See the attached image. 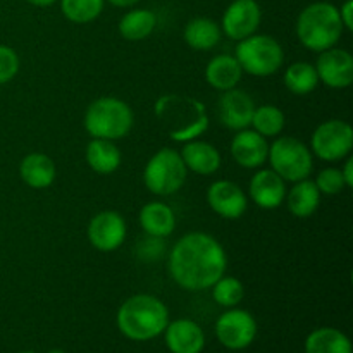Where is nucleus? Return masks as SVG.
Listing matches in <instances>:
<instances>
[{"instance_id":"1","label":"nucleus","mask_w":353,"mask_h":353,"mask_svg":"<svg viewBox=\"0 0 353 353\" xmlns=\"http://www.w3.org/2000/svg\"><path fill=\"white\" fill-rule=\"evenodd\" d=\"M228 268L226 250L219 240L203 231H192L169 252V276L186 292L210 290Z\"/></svg>"},{"instance_id":"2","label":"nucleus","mask_w":353,"mask_h":353,"mask_svg":"<svg viewBox=\"0 0 353 353\" xmlns=\"http://www.w3.org/2000/svg\"><path fill=\"white\" fill-rule=\"evenodd\" d=\"M155 117L169 138L178 143L196 140L209 130L205 103L181 93H165L154 105Z\"/></svg>"},{"instance_id":"3","label":"nucleus","mask_w":353,"mask_h":353,"mask_svg":"<svg viewBox=\"0 0 353 353\" xmlns=\"http://www.w3.org/2000/svg\"><path fill=\"white\" fill-rule=\"evenodd\" d=\"M117 327L131 341H150L164 333L169 323V310L161 299L138 293L123 302L117 310Z\"/></svg>"},{"instance_id":"4","label":"nucleus","mask_w":353,"mask_h":353,"mask_svg":"<svg viewBox=\"0 0 353 353\" xmlns=\"http://www.w3.org/2000/svg\"><path fill=\"white\" fill-rule=\"evenodd\" d=\"M296 37L300 43L312 52H324L336 47L343 34L338 7L331 2L309 3L296 17Z\"/></svg>"},{"instance_id":"5","label":"nucleus","mask_w":353,"mask_h":353,"mask_svg":"<svg viewBox=\"0 0 353 353\" xmlns=\"http://www.w3.org/2000/svg\"><path fill=\"white\" fill-rule=\"evenodd\" d=\"M134 116L131 107L116 97L93 100L83 117V126L92 138L116 141L126 138L133 130Z\"/></svg>"},{"instance_id":"6","label":"nucleus","mask_w":353,"mask_h":353,"mask_svg":"<svg viewBox=\"0 0 353 353\" xmlns=\"http://www.w3.org/2000/svg\"><path fill=\"white\" fill-rule=\"evenodd\" d=\"M234 57L240 62L243 72L265 78L276 74L281 69L285 62V52L276 38L255 33L238 41Z\"/></svg>"},{"instance_id":"7","label":"nucleus","mask_w":353,"mask_h":353,"mask_svg":"<svg viewBox=\"0 0 353 353\" xmlns=\"http://www.w3.org/2000/svg\"><path fill=\"white\" fill-rule=\"evenodd\" d=\"M188 169L179 152L161 148L155 152L143 169V183L154 195L169 196L178 193L186 183Z\"/></svg>"},{"instance_id":"8","label":"nucleus","mask_w":353,"mask_h":353,"mask_svg":"<svg viewBox=\"0 0 353 353\" xmlns=\"http://www.w3.org/2000/svg\"><path fill=\"white\" fill-rule=\"evenodd\" d=\"M268 161L271 169L285 181L296 183L312 174L314 157L303 141L293 137H279L269 145Z\"/></svg>"},{"instance_id":"9","label":"nucleus","mask_w":353,"mask_h":353,"mask_svg":"<svg viewBox=\"0 0 353 353\" xmlns=\"http://www.w3.org/2000/svg\"><path fill=\"white\" fill-rule=\"evenodd\" d=\"M310 152L321 161L336 162L350 155L353 130L347 121L330 119L316 128L310 138Z\"/></svg>"},{"instance_id":"10","label":"nucleus","mask_w":353,"mask_h":353,"mask_svg":"<svg viewBox=\"0 0 353 353\" xmlns=\"http://www.w3.org/2000/svg\"><path fill=\"white\" fill-rule=\"evenodd\" d=\"M216 336L228 350H245L257 338V321L250 312L241 309H228L216 321Z\"/></svg>"},{"instance_id":"11","label":"nucleus","mask_w":353,"mask_h":353,"mask_svg":"<svg viewBox=\"0 0 353 353\" xmlns=\"http://www.w3.org/2000/svg\"><path fill=\"white\" fill-rule=\"evenodd\" d=\"M126 221L116 210H102L95 214L86 228L90 245L105 254L117 250L126 240Z\"/></svg>"},{"instance_id":"12","label":"nucleus","mask_w":353,"mask_h":353,"mask_svg":"<svg viewBox=\"0 0 353 353\" xmlns=\"http://www.w3.org/2000/svg\"><path fill=\"white\" fill-rule=\"evenodd\" d=\"M261 21L262 10L257 0H233L224 10L221 31L231 40L240 41L257 33Z\"/></svg>"},{"instance_id":"13","label":"nucleus","mask_w":353,"mask_h":353,"mask_svg":"<svg viewBox=\"0 0 353 353\" xmlns=\"http://www.w3.org/2000/svg\"><path fill=\"white\" fill-rule=\"evenodd\" d=\"M319 83L334 90H343L353 83V55L345 48H327L316 62Z\"/></svg>"},{"instance_id":"14","label":"nucleus","mask_w":353,"mask_h":353,"mask_svg":"<svg viewBox=\"0 0 353 353\" xmlns=\"http://www.w3.org/2000/svg\"><path fill=\"white\" fill-rule=\"evenodd\" d=\"M207 203L223 219H240L248 207L247 195L241 186L230 179H217L209 186Z\"/></svg>"},{"instance_id":"15","label":"nucleus","mask_w":353,"mask_h":353,"mask_svg":"<svg viewBox=\"0 0 353 353\" xmlns=\"http://www.w3.org/2000/svg\"><path fill=\"white\" fill-rule=\"evenodd\" d=\"M254 110V99L243 90H226L219 99V121L228 130H247L252 123Z\"/></svg>"},{"instance_id":"16","label":"nucleus","mask_w":353,"mask_h":353,"mask_svg":"<svg viewBox=\"0 0 353 353\" xmlns=\"http://www.w3.org/2000/svg\"><path fill=\"white\" fill-rule=\"evenodd\" d=\"M231 157L245 169H259L268 162V138L254 130H240L231 140Z\"/></svg>"},{"instance_id":"17","label":"nucleus","mask_w":353,"mask_h":353,"mask_svg":"<svg viewBox=\"0 0 353 353\" xmlns=\"http://www.w3.org/2000/svg\"><path fill=\"white\" fill-rule=\"evenodd\" d=\"M286 181L276 174L272 169H261L255 172L248 185V193L257 207L265 210H274L283 205L286 196Z\"/></svg>"},{"instance_id":"18","label":"nucleus","mask_w":353,"mask_h":353,"mask_svg":"<svg viewBox=\"0 0 353 353\" xmlns=\"http://www.w3.org/2000/svg\"><path fill=\"white\" fill-rule=\"evenodd\" d=\"M165 347L171 353H202L205 334L192 319L169 321L164 330Z\"/></svg>"},{"instance_id":"19","label":"nucleus","mask_w":353,"mask_h":353,"mask_svg":"<svg viewBox=\"0 0 353 353\" xmlns=\"http://www.w3.org/2000/svg\"><path fill=\"white\" fill-rule=\"evenodd\" d=\"M179 155H181L186 169L200 176H210L217 172L221 168V162H223L219 150L212 143L199 140V138L186 141Z\"/></svg>"},{"instance_id":"20","label":"nucleus","mask_w":353,"mask_h":353,"mask_svg":"<svg viewBox=\"0 0 353 353\" xmlns=\"http://www.w3.org/2000/svg\"><path fill=\"white\" fill-rule=\"evenodd\" d=\"M140 226L148 236L162 238L171 236L176 228V216L174 210L162 202H148L141 207L140 210Z\"/></svg>"},{"instance_id":"21","label":"nucleus","mask_w":353,"mask_h":353,"mask_svg":"<svg viewBox=\"0 0 353 353\" xmlns=\"http://www.w3.org/2000/svg\"><path fill=\"white\" fill-rule=\"evenodd\" d=\"M243 69L234 55L219 54L209 61L205 68V79L214 90L226 92V90L236 88L241 81Z\"/></svg>"},{"instance_id":"22","label":"nucleus","mask_w":353,"mask_h":353,"mask_svg":"<svg viewBox=\"0 0 353 353\" xmlns=\"http://www.w3.org/2000/svg\"><path fill=\"white\" fill-rule=\"evenodd\" d=\"M19 176L30 188L45 190L55 181L57 169L48 155L33 152L21 161Z\"/></svg>"},{"instance_id":"23","label":"nucleus","mask_w":353,"mask_h":353,"mask_svg":"<svg viewBox=\"0 0 353 353\" xmlns=\"http://www.w3.org/2000/svg\"><path fill=\"white\" fill-rule=\"evenodd\" d=\"M286 207L299 219H307L317 212L321 205V192L312 179H302L286 192Z\"/></svg>"},{"instance_id":"24","label":"nucleus","mask_w":353,"mask_h":353,"mask_svg":"<svg viewBox=\"0 0 353 353\" xmlns=\"http://www.w3.org/2000/svg\"><path fill=\"white\" fill-rule=\"evenodd\" d=\"M86 164L97 174H112L121 165V150L110 140L92 138L85 150Z\"/></svg>"},{"instance_id":"25","label":"nucleus","mask_w":353,"mask_h":353,"mask_svg":"<svg viewBox=\"0 0 353 353\" xmlns=\"http://www.w3.org/2000/svg\"><path fill=\"white\" fill-rule=\"evenodd\" d=\"M221 26L210 17H195L190 21L183 31L186 45L193 50H210L221 41Z\"/></svg>"},{"instance_id":"26","label":"nucleus","mask_w":353,"mask_h":353,"mask_svg":"<svg viewBox=\"0 0 353 353\" xmlns=\"http://www.w3.org/2000/svg\"><path fill=\"white\" fill-rule=\"evenodd\" d=\"M305 353H352V341L336 327H317L305 338Z\"/></svg>"},{"instance_id":"27","label":"nucleus","mask_w":353,"mask_h":353,"mask_svg":"<svg viewBox=\"0 0 353 353\" xmlns=\"http://www.w3.org/2000/svg\"><path fill=\"white\" fill-rule=\"evenodd\" d=\"M157 26V16L150 9H131L121 17L119 33L128 41H141Z\"/></svg>"},{"instance_id":"28","label":"nucleus","mask_w":353,"mask_h":353,"mask_svg":"<svg viewBox=\"0 0 353 353\" xmlns=\"http://www.w3.org/2000/svg\"><path fill=\"white\" fill-rule=\"evenodd\" d=\"M317 85H319V76H317L316 65H312L310 62H293L292 65L286 68L285 86L293 95H309L317 88Z\"/></svg>"},{"instance_id":"29","label":"nucleus","mask_w":353,"mask_h":353,"mask_svg":"<svg viewBox=\"0 0 353 353\" xmlns=\"http://www.w3.org/2000/svg\"><path fill=\"white\" fill-rule=\"evenodd\" d=\"M285 124V112L279 107L265 103V105L255 107L250 126L264 138H276L283 133Z\"/></svg>"},{"instance_id":"30","label":"nucleus","mask_w":353,"mask_h":353,"mask_svg":"<svg viewBox=\"0 0 353 353\" xmlns=\"http://www.w3.org/2000/svg\"><path fill=\"white\" fill-rule=\"evenodd\" d=\"M105 0H61V10L74 24H88L102 14Z\"/></svg>"},{"instance_id":"31","label":"nucleus","mask_w":353,"mask_h":353,"mask_svg":"<svg viewBox=\"0 0 353 353\" xmlns=\"http://www.w3.org/2000/svg\"><path fill=\"white\" fill-rule=\"evenodd\" d=\"M210 290H212L214 302L221 307H226V309L236 307L245 296L243 283L233 276H221Z\"/></svg>"},{"instance_id":"32","label":"nucleus","mask_w":353,"mask_h":353,"mask_svg":"<svg viewBox=\"0 0 353 353\" xmlns=\"http://www.w3.org/2000/svg\"><path fill=\"white\" fill-rule=\"evenodd\" d=\"M314 183H316L321 195H338V193H341L347 188L343 174H341V169L338 168L323 169V171L317 174L316 181Z\"/></svg>"},{"instance_id":"33","label":"nucleus","mask_w":353,"mask_h":353,"mask_svg":"<svg viewBox=\"0 0 353 353\" xmlns=\"http://www.w3.org/2000/svg\"><path fill=\"white\" fill-rule=\"evenodd\" d=\"M19 55L14 48L0 45V85L12 81L19 72Z\"/></svg>"},{"instance_id":"34","label":"nucleus","mask_w":353,"mask_h":353,"mask_svg":"<svg viewBox=\"0 0 353 353\" xmlns=\"http://www.w3.org/2000/svg\"><path fill=\"white\" fill-rule=\"evenodd\" d=\"M338 12H340V19L345 30L352 31L353 30V0H345L343 6L338 9Z\"/></svg>"},{"instance_id":"35","label":"nucleus","mask_w":353,"mask_h":353,"mask_svg":"<svg viewBox=\"0 0 353 353\" xmlns=\"http://www.w3.org/2000/svg\"><path fill=\"white\" fill-rule=\"evenodd\" d=\"M341 174H343L347 188H352L353 186V159H348V161L345 162V165L341 168Z\"/></svg>"},{"instance_id":"36","label":"nucleus","mask_w":353,"mask_h":353,"mask_svg":"<svg viewBox=\"0 0 353 353\" xmlns=\"http://www.w3.org/2000/svg\"><path fill=\"white\" fill-rule=\"evenodd\" d=\"M107 2L110 3V6L114 7H121V9H128V7H133L137 6L140 0H107Z\"/></svg>"},{"instance_id":"37","label":"nucleus","mask_w":353,"mask_h":353,"mask_svg":"<svg viewBox=\"0 0 353 353\" xmlns=\"http://www.w3.org/2000/svg\"><path fill=\"white\" fill-rule=\"evenodd\" d=\"M28 3H31V6L34 7H48L52 6V3H55L57 0H26Z\"/></svg>"},{"instance_id":"38","label":"nucleus","mask_w":353,"mask_h":353,"mask_svg":"<svg viewBox=\"0 0 353 353\" xmlns=\"http://www.w3.org/2000/svg\"><path fill=\"white\" fill-rule=\"evenodd\" d=\"M47 353H65V352L61 350V348H54V350H50V352H47Z\"/></svg>"},{"instance_id":"39","label":"nucleus","mask_w":353,"mask_h":353,"mask_svg":"<svg viewBox=\"0 0 353 353\" xmlns=\"http://www.w3.org/2000/svg\"><path fill=\"white\" fill-rule=\"evenodd\" d=\"M19 353H37V352H31V350H26V352H19Z\"/></svg>"}]
</instances>
